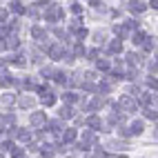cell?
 Returning <instances> with one entry per match:
<instances>
[{"mask_svg":"<svg viewBox=\"0 0 158 158\" xmlns=\"http://www.w3.org/2000/svg\"><path fill=\"white\" fill-rule=\"evenodd\" d=\"M125 109V111H134L136 109V100L131 98V96H123L120 100H118V105H116V109Z\"/></svg>","mask_w":158,"mask_h":158,"instance_id":"6da1fadb","label":"cell"},{"mask_svg":"<svg viewBox=\"0 0 158 158\" xmlns=\"http://www.w3.org/2000/svg\"><path fill=\"white\" fill-rule=\"evenodd\" d=\"M49 56L56 58V60L58 58H65V49H62V45H54V47L49 49Z\"/></svg>","mask_w":158,"mask_h":158,"instance_id":"7a4b0ae2","label":"cell"},{"mask_svg":"<svg viewBox=\"0 0 158 158\" xmlns=\"http://www.w3.org/2000/svg\"><path fill=\"white\" fill-rule=\"evenodd\" d=\"M29 120H31V125H36V127H38V125H43V123L47 120V116H45L43 111H36V114H31Z\"/></svg>","mask_w":158,"mask_h":158,"instance_id":"3957f363","label":"cell"},{"mask_svg":"<svg viewBox=\"0 0 158 158\" xmlns=\"http://www.w3.org/2000/svg\"><path fill=\"white\" fill-rule=\"evenodd\" d=\"M87 125H89V127H94V129H100V127H102V123H100L98 116H91V118L87 120Z\"/></svg>","mask_w":158,"mask_h":158,"instance_id":"277c9868","label":"cell"},{"mask_svg":"<svg viewBox=\"0 0 158 158\" xmlns=\"http://www.w3.org/2000/svg\"><path fill=\"white\" fill-rule=\"evenodd\" d=\"M34 105H36V100L31 96H23V98H20V107H34Z\"/></svg>","mask_w":158,"mask_h":158,"instance_id":"5b68a950","label":"cell"},{"mask_svg":"<svg viewBox=\"0 0 158 158\" xmlns=\"http://www.w3.org/2000/svg\"><path fill=\"white\" fill-rule=\"evenodd\" d=\"M131 43H134V45H140V43H145V34H143V31H136V34L131 36Z\"/></svg>","mask_w":158,"mask_h":158,"instance_id":"8992f818","label":"cell"},{"mask_svg":"<svg viewBox=\"0 0 158 158\" xmlns=\"http://www.w3.org/2000/svg\"><path fill=\"white\" fill-rule=\"evenodd\" d=\"M109 51H114V54H120V51H123V45H120V40H114V43L109 45Z\"/></svg>","mask_w":158,"mask_h":158,"instance_id":"52a82bcc","label":"cell"},{"mask_svg":"<svg viewBox=\"0 0 158 158\" xmlns=\"http://www.w3.org/2000/svg\"><path fill=\"white\" fill-rule=\"evenodd\" d=\"M127 131H129V134H140V131H143V123L136 120V123L131 125V129H127Z\"/></svg>","mask_w":158,"mask_h":158,"instance_id":"ba28073f","label":"cell"},{"mask_svg":"<svg viewBox=\"0 0 158 158\" xmlns=\"http://www.w3.org/2000/svg\"><path fill=\"white\" fill-rule=\"evenodd\" d=\"M71 116H73L71 107H60V118H71Z\"/></svg>","mask_w":158,"mask_h":158,"instance_id":"9c48e42d","label":"cell"},{"mask_svg":"<svg viewBox=\"0 0 158 158\" xmlns=\"http://www.w3.org/2000/svg\"><path fill=\"white\" fill-rule=\"evenodd\" d=\"M9 9H14L16 14H25V7H23V2H11V5H9Z\"/></svg>","mask_w":158,"mask_h":158,"instance_id":"30bf717a","label":"cell"},{"mask_svg":"<svg viewBox=\"0 0 158 158\" xmlns=\"http://www.w3.org/2000/svg\"><path fill=\"white\" fill-rule=\"evenodd\" d=\"M145 9H147V5H143V2H131V11H136V14L145 11Z\"/></svg>","mask_w":158,"mask_h":158,"instance_id":"8fae6325","label":"cell"},{"mask_svg":"<svg viewBox=\"0 0 158 158\" xmlns=\"http://www.w3.org/2000/svg\"><path fill=\"white\" fill-rule=\"evenodd\" d=\"M62 100H67V102H76L78 96H76V94H71V91H67V94H62Z\"/></svg>","mask_w":158,"mask_h":158,"instance_id":"7c38bea8","label":"cell"},{"mask_svg":"<svg viewBox=\"0 0 158 158\" xmlns=\"http://www.w3.org/2000/svg\"><path fill=\"white\" fill-rule=\"evenodd\" d=\"M62 138H65L67 143H71L73 138H76V129H67V131H65V136H62Z\"/></svg>","mask_w":158,"mask_h":158,"instance_id":"4fadbf2b","label":"cell"},{"mask_svg":"<svg viewBox=\"0 0 158 158\" xmlns=\"http://www.w3.org/2000/svg\"><path fill=\"white\" fill-rule=\"evenodd\" d=\"M127 58H129V65H138V62L143 60V56H138V54H129Z\"/></svg>","mask_w":158,"mask_h":158,"instance_id":"5bb4252c","label":"cell"},{"mask_svg":"<svg viewBox=\"0 0 158 158\" xmlns=\"http://www.w3.org/2000/svg\"><path fill=\"white\" fill-rule=\"evenodd\" d=\"M140 102H143V105H149V102H152V94H149V91L140 94Z\"/></svg>","mask_w":158,"mask_h":158,"instance_id":"9a60e30c","label":"cell"},{"mask_svg":"<svg viewBox=\"0 0 158 158\" xmlns=\"http://www.w3.org/2000/svg\"><path fill=\"white\" fill-rule=\"evenodd\" d=\"M156 47V43H154V38H145V51H152Z\"/></svg>","mask_w":158,"mask_h":158,"instance_id":"2e32d148","label":"cell"},{"mask_svg":"<svg viewBox=\"0 0 158 158\" xmlns=\"http://www.w3.org/2000/svg\"><path fill=\"white\" fill-rule=\"evenodd\" d=\"M31 36H34V38H43V36H45V31L40 29V27H34V29H31Z\"/></svg>","mask_w":158,"mask_h":158,"instance_id":"e0dca14e","label":"cell"},{"mask_svg":"<svg viewBox=\"0 0 158 158\" xmlns=\"http://www.w3.org/2000/svg\"><path fill=\"white\" fill-rule=\"evenodd\" d=\"M7 47H14V49H16V47H18V38H16V36H9V38H7Z\"/></svg>","mask_w":158,"mask_h":158,"instance_id":"ac0fdd59","label":"cell"},{"mask_svg":"<svg viewBox=\"0 0 158 158\" xmlns=\"http://www.w3.org/2000/svg\"><path fill=\"white\" fill-rule=\"evenodd\" d=\"M56 82H60V85H62V82H67V73L58 71V73H56Z\"/></svg>","mask_w":158,"mask_h":158,"instance_id":"d6986e66","label":"cell"},{"mask_svg":"<svg viewBox=\"0 0 158 158\" xmlns=\"http://www.w3.org/2000/svg\"><path fill=\"white\" fill-rule=\"evenodd\" d=\"M18 136H20V140H23V143H29V140H31V134H29V131H20Z\"/></svg>","mask_w":158,"mask_h":158,"instance_id":"ffe728a7","label":"cell"},{"mask_svg":"<svg viewBox=\"0 0 158 158\" xmlns=\"http://www.w3.org/2000/svg\"><path fill=\"white\" fill-rule=\"evenodd\" d=\"M43 102H45V105H54V102H56V98L51 96V94H47V96H43Z\"/></svg>","mask_w":158,"mask_h":158,"instance_id":"44dd1931","label":"cell"},{"mask_svg":"<svg viewBox=\"0 0 158 158\" xmlns=\"http://www.w3.org/2000/svg\"><path fill=\"white\" fill-rule=\"evenodd\" d=\"M49 131H60V123H58V120L49 123Z\"/></svg>","mask_w":158,"mask_h":158,"instance_id":"7402d4cb","label":"cell"},{"mask_svg":"<svg viewBox=\"0 0 158 158\" xmlns=\"http://www.w3.org/2000/svg\"><path fill=\"white\" fill-rule=\"evenodd\" d=\"M2 149H5V152H14L16 147H14V143H11V140H7V143L2 145Z\"/></svg>","mask_w":158,"mask_h":158,"instance_id":"603a6c76","label":"cell"},{"mask_svg":"<svg viewBox=\"0 0 158 158\" xmlns=\"http://www.w3.org/2000/svg\"><path fill=\"white\" fill-rule=\"evenodd\" d=\"M98 69L107 71V69H109V62H107V60H98Z\"/></svg>","mask_w":158,"mask_h":158,"instance_id":"cb8c5ba5","label":"cell"},{"mask_svg":"<svg viewBox=\"0 0 158 158\" xmlns=\"http://www.w3.org/2000/svg\"><path fill=\"white\" fill-rule=\"evenodd\" d=\"M7 131H9V136H11V138H16V136L20 134V129H18V127H9Z\"/></svg>","mask_w":158,"mask_h":158,"instance_id":"d4e9b609","label":"cell"},{"mask_svg":"<svg viewBox=\"0 0 158 158\" xmlns=\"http://www.w3.org/2000/svg\"><path fill=\"white\" fill-rule=\"evenodd\" d=\"M54 34H56L58 38H65V40H67V31H65V29H56Z\"/></svg>","mask_w":158,"mask_h":158,"instance_id":"484cf974","label":"cell"},{"mask_svg":"<svg viewBox=\"0 0 158 158\" xmlns=\"http://www.w3.org/2000/svg\"><path fill=\"white\" fill-rule=\"evenodd\" d=\"M145 116H147V118H152V120H156V111L154 109H145Z\"/></svg>","mask_w":158,"mask_h":158,"instance_id":"4316f807","label":"cell"},{"mask_svg":"<svg viewBox=\"0 0 158 158\" xmlns=\"http://www.w3.org/2000/svg\"><path fill=\"white\" fill-rule=\"evenodd\" d=\"M51 73H56L54 69H51V67H47V69H43V76L45 78H51Z\"/></svg>","mask_w":158,"mask_h":158,"instance_id":"83f0119b","label":"cell"},{"mask_svg":"<svg viewBox=\"0 0 158 158\" xmlns=\"http://www.w3.org/2000/svg\"><path fill=\"white\" fill-rule=\"evenodd\" d=\"M73 54H76V56H82V54H85V49H82V45H76V49H73Z\"/></svg>","mask_w":158,"mask_h":158,"instance_id":"f1b7e54d","label":"cell"},{"mask_svg":"<svg viewBox=\"0 0 158 158\" xmlns=\"http://www.w3.org/2000/svg\"><path fill=\"white\" fill-rule=\"evenodd\" d=\"M11 154H14V158H25V154H23V149H14Z\"/></svg>","mask_w":158,"mask_h":158,"instance_id":"f546056e","label":"cell"},{"mask_svg":"<svg viewBox=\"0 0 158 158\" xmlns=\"http://www.w3.org/2000/svg\"><path fill=\"white\" fill-rule=\"evenodd\" d=\"M71 11H73V14H80V11H82V7H80L78 2H73V7H71Z\"/></svg>","mask_w":158,"mask_h":158,"instance_id":"4dcf8cb0","label":"cell"},{"mask_svg":"<svg viewBox=\"0 0 158 158\" xmlns=\"http://www.w3.org/2000/svg\"><path fill=\"white\" fill-rule=\"evenodd\" d=\"M43 158H54V152H51V149H43Z\"/></svg>","mask_w":158,"mask_h":158,"instance_id":"1f68e13d","label":"cell"},{"mask_svg":"<svg viewBox=\"0 0 158 158\" xmlns=\"http://www.w3.org/2000/svg\"><path fill=\"white\" fill-rule=\"evenodd\" d=\"M2 102H5V105H11V102H14V96H9V94H7V96L2 98Z\"/></svg>","mask_w":158,"mask_h":158,"instance_id":"d6a6232c","label":"cell"},{"mask_svg":"<svg viewBox=\"0 0 158 158\" xmlns=\"http://www.w3.org/2000/svg\"><path fill=\"white\" fill-rule=\"evenodd\" d=\"M5 125H7V118H2V116H0V131H5V129H7Z\"/></svg>","mask_w":158,"mask_h":158,"instance_id":"836d02e7","label":"cell"},{"mask_svg":"<svg viewBox=\"0 0 158 158\" xmlns=\"http://www.w3.org/2000/svg\"><path fill=\"white\" fill-rule=\"evenodd\" d=\"M5 20H7V11H5V9H0V23H5Z\"/></svg>","mask_w":158,"mask_h":158,"instance_id":"e575fe53","label":"cell"}]
</instances>
